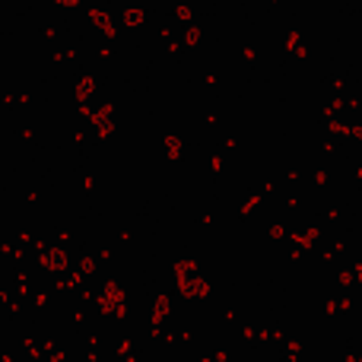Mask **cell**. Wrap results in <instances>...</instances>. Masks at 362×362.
<instances>
[{
	"label": "cell",
	"instance_id": "6da1fadb",
	"mask_svg": "<svg viewBox=\"0 0 362 362\" xmlns=\"http://www.w3.org/2000/svg\"><path fill=\"white\" fill-rule=\"evenodd\" d=\"M70 4H74V0H70Z\"/></svg>",
	"mask_w": 362,
	"mask_h": 362
}]
</instances>
